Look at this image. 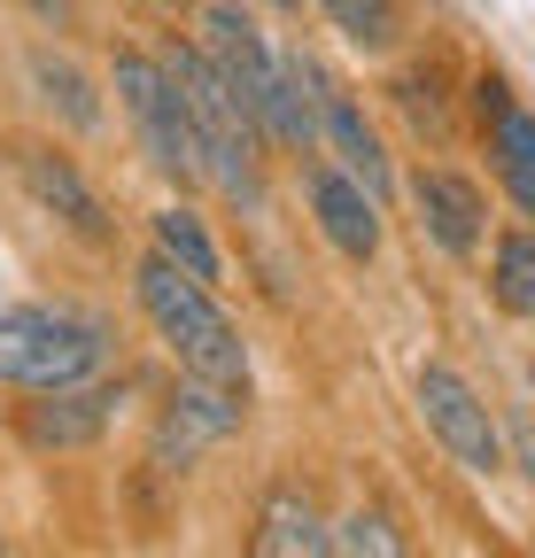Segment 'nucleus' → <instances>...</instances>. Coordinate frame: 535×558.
<instances>
[{
	"instance_id": "1",
	"label": "nucleus",
	"mask_w": 535,
	"mask_h": 558,
	"mask_svg": "<svg viewBox=\"0 0 535 558\" xmlns=\"http://www.w3.org/2000/svg\"><path fill=\"white\" fill-rule=\"evenodd\" d=\"M203 54L226 70V86L248 101V117L264 124V140L288 156H318V101H311V78H303V54H272L264 32L218 0L203 9Z\"/></svg>"
},
{
	"instance_id": "2",
	"label": "nucleus",
	"mask_w": 535,
	"mask_h": 558,
	"mask_svg": "<svg viewBox=\"0 0 535 558\" xmlns=\"http://www.w3.org/2000/svg\"><path fill=\"white\" fill-rule=\"evenodd\" d=\"M132 295H141L148 326L163 333V349L194 373V380H226V388H248V349L233 333V318L218 311V295L203 288L194 271H179L163 248L141 256V271H132Z\"/></svg>"
},
{
	"instance_id": "3",
	"label": "nucleus",
	"mask_w": 535,
	"mask_h": 558,
	"mask_svg": "<svg viewBox=\"0 0 535 558\" xmlns=\"http://www.w3.org/2000/svg\"><path fill=\"white\" fill-rule=\"evenodd\" d=\"M171 78L194 109V140H203V179H218L233 202L264 194V124L248 117V101L226 86V70L203 47H179L171 54Z\"/></svg>"
},
{
	"instance_id": "4",
	"label": "nucleus",
	"mask_w": 535,
	"mask_h": 558,
	"mask_svg": "<svg viewBox=\"0 0 535 558\" xmlns=\"http://www.w3.org/2000/svg\"><path fill=\"white\" fill-rule=\"evenodd\" d=\"M101 373V326L71 318V311H47V303H16L0 311V380L16 388H78Z\"/></svg>"
},
{
	"instance_id": "5",
	"label": "nucleus",
	"mask_w": 535,
	"mask_h": 558,
	"mask_svg": "<svg viewBox=\"0 0 535 558\" xmlns=\"http://www.w3.org/2000/svg\"><path fill=\"white\" fill-rule=\"evenodd\" d=\"M117 94L132 109V124H141V148L156 171L171 179H203V140H194V109L171 78V62L156 54H117Z\"/></svg>"
},
{
	"instance_id": "6",
	"label": "nucleus",
	"mask_w": 535,
	"mask_h": 558,
	"mask_svg": "<svg viewBox=\"0 0 535 558\" xmlns=\"http://www.w3.org/2000/svg\"><path fill=\"white\" fill-rule=\"evenodd\" d=\"M420 411H427L435 442H442L465 473H497V465H504V435H497L489 403L474 396V380H465V373H450V365H420Z\"/></svg>"
},
{
	"instance_id": "7",
	"label": "nucleus",
	"mask_w": 535,
	"mask_h": 558,
	"mask_svg": "<svg viewBox=\"0 0 535 558\" xmlns=\"http://www.w3.org/2000/svg\"><path fill=\"white\" fill-rule=\"evenodd\" d=\"M241 411H248V388H226V380H194L186 373V388L163 403V418H156V465H194V450H210V442H226L233 427H241Z\"/></svg>"
},
{
	"instance_id": "8",
	"label": "nucleus",
	"mask_w": 535,
	"mask_h": 558,
	"mask_svg": "<svg viewBox=\"0 0 535 558\" xmlns=\"http://www.w3.org/2000/svg\"><path fill=\"white\" fill-rule=\"evenodd\" d=\"M303 78H311V101H318V148L342 163L350 179H365L373 194H388V156H380V140H373L365 109L350 101V86L333 78L326 62H311V54H303Z\"/></svg>"
},
{
	"instance_id": "9",
	"label": "nucleus",
	"mask_w": 535,
	"mask_h": 558,
	"mask_svg": "<svg viewBox=\"0 0 535 558\" xmlns=\"http://www.w3.org/2000/svg\"><path fill=\"white\" fill-rule=\"evenodd\" d=\"M311 209H318V233L350 264L380 256V194L365 179H350L342 163H311Z\"/></svg>"
},
{
	"instance_id": "10",
	"label": "nucleus",
	"mask_w": 535,
	"mask_h": 558,
	"mask_svg": "<svg viewBox=\"0 0 535 558\" xmlns=\"http://www.w3.org/2000/svg\"><path fill=\"white\" fill-rule=\"evenodd\" d=\"M482 117H489V156H497V179H504L512 209L535 218V117L504 94V78H482Z\"/></svg>"
},
{
	"instance_id": "11",
	"label": "nucleus",
	"mask_w": 535,
	"mask_h": 558,
	"mask_svg": "<svg viewBox=\"0 0 535 558\" xmlns=\"http://www.w3.org/2000/svg\"><path fill=\"white\" fill-rule=\"evenodd\" d=\"M412 209H420V226L435 233V248L450 256H474L482 248V186L474 179H458V171H420L412 179Z\"/></svg>"
},
{
	"instance_id": "12",
	"label": "nucleus",
	"mask_w": 535,
	"mask_h": 558,
	"mask_svg": "<svg viewBox=\"0 0 535 558\" xmlns=\"http://www.w3.org/2000/svg\"><path fill=\"white\" fill-rule=\"evenodd\" d=\"M109 403H117V388H47L39 403H24V442H39V450H78V442H94L101 427H109Z\"/></svg>"
},
{
	"instance_id": "13",
	"label": "nucleus",
	"mask_w": 535,
	"mask_h": 558,
	"mask_svg": "<svg viewBox=\"0 0 535 558\" xmlns=\"http://www.w3.org/2000/svg\"><path fill=\"white\" fill-rule=\"evenodd\" d=\"M16 163H24V186H32V202H39V209H54V218L71 226L78 241H109L101 194H94V186H86L71 163H62V156H47V148H24Z\"/></svg>"
},
{
	"instance_id": "14",
	"label": "nucleus",
	"mask_w": 535,
	"mask_h": 558,
	"mask_svg": "<svg viewBox=\"0 0 535 558\" xmlns=\"http://www.w3.org/2000/svg\"><path fill=\"white\" fill-rule=\"evenodd\" d=\"M256 558H333V527L303 488H272L256 512Z\"/></svg>"
},
{
	"instance_id": "15",
	"label": "nucleus",
	"mask_w": 535,
	"mask_h": 558,
	"mask_svg": "<svg viewBox=\"0 0 535 558\" xmlns=\"http://www.w3.org/2000/svg\"><path fill=\"white\" fill-rule=\"evenodd\" d=\"M148 226H156V248H163L179 271H194L203 288H218V241L203 233V218H194V209H179V202H171V209H156Z\"/></svg>"
},
{
	"instance_id": "16",
	"label": "nucleus",
	"mask_w": 535,
	"mask_h": 558,
	"mask_svg": "<svg viewBox=\"0 0 535 558\" xmlns=\"http://www.w3.org/2000/svg\"><path fill=\"white\" fill-rule=\"evenodd\" d=\"M489 288L512 318H535V233H504L489 256Z\"/></svg>"
},
{
	"instance_id": "17",
	"label": "nucleus",
	"mask_w": 535,
	"mask_h": 558,
	"mask_svg": "<svg viewBox=\"0 0 535 558\" xmlns=\"http://www.w3.org/2000/svg\"><path fill=\"white\" fill-rule=\"evenodd\" d=\"M333 558H412V543L380 505H357L342 527H333Z\"/></svg>"
},
{
	"instance_id": "18",
	"label": "nucleus",
	"mask_w": 535,
	"mask_h": 558,
	"mask_svg": "<svg viewBox=\"0 0 535 558\" xmlns=\"http://www.w3.org/2000/svg\"><path fill=\"white\" fill-rule=\"evenodd\" d=\"M318 9L342 24L357 47H388L396 39V0H318Z\"/></svg>"
},
{
	"instance_id": "19",
	"label": "nucleus",
	"mask_w": 535,
	"mask_h": 558,
	"mask_svg": "<svg viewBox=\"0 0 535 558\" xmlns=\"http://www.w3.org/2000/svg\"><path fill=\"white\" fill-rule=\"evenodd\" d=\"M39 78H47V86H62V109H71L78 124H94V101H86V86L71 78V70H54V62H39Z\"/></svg>"
},
{
	"instance_id": "20",
	"label": "nucleus",
	"mask_w": 535,
	"mask_h": 558,
	"mask_svg": "<svg viewBox=\"0 0 535 558\" xmlns=\"http://www.w3.org/2000/svg\"><path fill=\"white\" fill-rule=\"evenodd\" d=\"M163 9H179V0H163Z\"/></svg>"
},
{
	"instance_id": "21",
	"label": "nucleus",
	"mask_w": 535,
	"mask_h": 558,
	"mask_svg": "<svg viewBox=\"0 0 535 558\" xmlns=\"http://www.w3.org/2000/svg\"><path fill=\"white\" fill-rule=\"evenodd\" d=\"M272 9H288V0H272Z\"/></svg>"
}]
</instances>
